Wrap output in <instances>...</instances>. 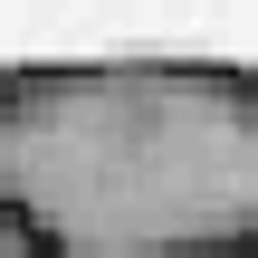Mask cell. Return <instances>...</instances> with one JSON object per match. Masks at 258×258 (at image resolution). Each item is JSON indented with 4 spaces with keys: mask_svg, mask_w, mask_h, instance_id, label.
<instances>
[{
    "mask_svg": "<svg viewBox=\"0 0 258 258\" xmlns=\"http://www.w3.org/2000/svg\"><path fill=\"white\" fill-rule=\"evenodd\" d=\"M0 258H48V239H38V230H29L10 201H0Z\"/></svg>",
    "mask_w": 258,
    "mask_h": 258,
    "instance_id": "2",
    "label": "cell"
},
{
    "mask_svg": "<svg viewBox=\"0 0 258 258\" xmlns=\"http://www.w3.org/2000/svg\"><path fill=\"white\" fill-rule=\"evenodd\" d=\"M230 258H258V239H239V249H230Z\"/></svg>",
    "mask_w": 258,
    "mask_h": 258,
    "instance_id": "3",
    "label": "cell"
},
{
    "mask_svg": "<svg viewBox=\"0 0 258 258\" xmlns=\"http://www.w3.org/2000/svg\"><path fill=\"white\" fill-rule=\"evenodd\" d=\"M0 201L48 239V258H230L239 239H258V67H10Z\"/></svg>",
    "mask_w": 258,
    "mask_h": 258,
    "instance_id": "1",
    "label": "cell"
}]
</instances>
